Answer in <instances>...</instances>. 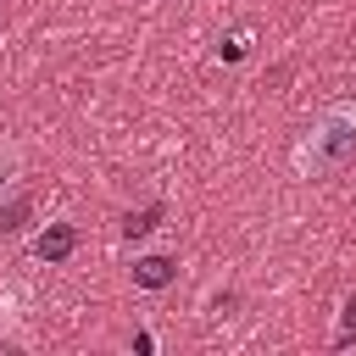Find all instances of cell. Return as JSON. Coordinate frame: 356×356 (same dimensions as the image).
Wrapping results in <instances>:
<instances>
[{"mask_svg":"<svg viewBox=\"0 0 356 356\" xmlns=\"http://www.w3.org/2000/svg\"><path fill=\"white\" fill-rule=\"evenodd\" d=\"M172 278H178V261L172 256H139L134 261V284L139 289H167Z\"/></svg>","mask_w":356,"mask_h":356,"instance_id":"cell-2","label":"cell"},{"mask_svg":"<svg viewBox=\"0 0 356 356\" xmlns=\"http://www.w3.org/2000/svg\"><path fill=\"white\" fill-rule=\"evenodd\" d=\"M345 323H350V328H356V300H345Z\"/></svg>","mask_w":356,"mask_h":356,"instance_id":"cell-5","label":"cell"},{"mask_svg":"<svg viewBox=\"0 0 356 356\" xmlns=\"http://www.w3.org/2000/svg\"><path fill=\"white\" fill-rule=\"evenodd\" d=\"M72 245H78V234H72V222H50L44 234H39V261H67L72 256Z\"/></svg>","mask_w":356,"mask_h":356,"instance_id":"cell-3","label":"cell"},{"mask_svg":"<svg viewBox=\"0 0 356 356\" xmlns=\"http://www.w3.org/2000/svg\"><path fill=\"white\" fill-rule=\"evenodd\" d=\"M156 217H161V206H150V211H139V217H128V234H145V228H156Z\"/></svg>","mask_w":356,"mask_h":356,"instance_id":"cell-4","label":"cell"},{"mask_svg":"<svg viewBox=\"0 0 356 356\" xmlns=\"http://www.w3.org/2000/svg\"><path fill=\"white\" fill-rule=\"evenodd\" d=\"M350 161H356V100H334V106H323L300 128V139H295V172L300 178H334Z\"/></svg>","mask_w":356,"mask_h":356,"instance_id":"cell-1","label":"cell"}]
</instances>
